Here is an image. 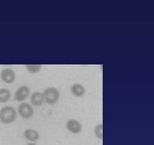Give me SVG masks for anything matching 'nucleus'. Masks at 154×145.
I'll list each match as a JSON object with an SVG mask.
<instances>
[{
	"instance_id": "nucleus-1",
	"label": "nucleus",
	"mask_w": 154,
	"mask_h": 145,
	"mask_svg": "<svg viewBox=\"0 0 154 145\" xmlns=\"http://www.w3.org/2000/svg\"><path fill=\"white\" fill-rule=\"evenodd\" d=\"M17 117V112L13 106H3L0 110V121L2 124H12Z\"/></svg>"
},
{
	"instance_id": "nucleus-2",
	"label": "nucleus",
	"mask_w": 154,
	"mask_h": 145,
	"mask_svg": "<svg viewBox=\"0 0 154 145\" xmlns=\"http://www.w3.org/2000/svg\"><path fill=\"white\" fill-rule=\"evenodd\" d=\"M42 94L44 97V102H46L49 105L57 103L60 98V92L56 87H47Z\"/></svg>"
},
{
	"instance_id": "nucleus-3",
	"label": "nucleus",
	"mask_w": 154,
	"mask_h": 145,
	"mask_svg": "<svg viewBox=\"0 0 154 145\" xmlns=\"http://www.w3.org/2000/svg\"><path fill=\"white\" fill-rule=\"evenodd\" d=\"M17 112H18L19 116L22 118L25 119H29L31 118L33 116V106L31 105L28 102H22V103L18 105V109H17Z\"/></svg>"
},
{
	"instance_id": "nucleus-4",
	"label": "nucleus",
	"mask_w": 154,
	"mask_h": 145,
	"mask_svg": "<svg viewBox=\"0 0 154 145\" xmlns=\"http://www.w3.org/2000/svg\"><path fill=\"white\" fill-rule=\"evenodd\" d=\"M0 77L7 84H12L16 79V74H15L14 70H12L11 68H5L1 72H0Z\"/></svg>"
},
{
	"instance_id": "nucleus-5",
	"label": "nucleus",
	"mask_w": 154,
	"mask_h": 145,
	"mask_svg": "<svg viewBox=\"0 0 154 145\" xmlns=\"http://www.w3.org/2000/svg\"><path fill=\"white\" fill-rule=\"evenodd\" d=\"M29 96H30V88H29L28 86L18 87V88L16 89V92H15V95H14L15 100H16V101H19L20 103L24 102Z\"/></svg>"
},
{
	"instance_id": "nucleus-6",
	"label": "nucleus",
	"mask_w": 154,
	"mask_h": 145,
	"mask_svg": "<svg viewBox=\"0 0 154 145\" xmlns=\"http://www.w3.org/2000/svg\"><path fill=\"white\" fill-rule=\"evenodd\" d=\"M65 127H66V129L70 131V132L75 133V134L80 133L82 130V124H80L78 121H76V119H69V121H66Z\"/></svg>"
},
{
	"instance_id": "nucleus-7",
	"label": "nucleus",
	"mask_w": 154,
	"mask_h": 145,
	"mask_svg": "<svg viewBox=\"0 0 154 145\" xmlns=\"http://www.w3.org/2000/svg\"><path fill=\"white\" fill-rule=\"evenodd\" d=\"M44 102V97L41 92H34L30 96V104L32 106H40Z\"/></svg>"
},
{
	"instance_id": "nucleus-8",
	"label": "nucleus",
	"mask_w": 154,
	"mask_h": 145,
	"mask_svg": "<svg viewBox=\"0 0 154 145\" xmlns=\"http://www.w3.org/2000/svg\"><path fill=\"white\" fill-rule=\"evenodd\" d=\"M24 137L26 140L29 141V142L33 143L40 139V133H38L36 130H34V129L28 128L24 131Z\"/></svg>"
},
{
	"instance_id": "nucleus-9",
	"label": "nucleus",
	"mask_w": 154,
	"mask_h": 145,
	"mask_svg": "<svg viewBox=\"0 0 154 145\" xmlns=\"http://www.w3.org/2000/svg\"><path fill=\"white\" fill-rule=\"evenodd\" d=\"M71 92H72L75 97H78V98H79V97H82L86 94V88L84 87V85L76 83V84H73L72 86H71Z\"/></svg>"
},
{
	"instance_id": "nucleus-10",
	"label": "nucleus",
	"mask_w": 154,
	"mask_h": 145,
	"mask_svg": "<svg viewBox=\"0 0 154 145\" xmlns=\"http://www.w3.org/2000/svg\"><path fill=\"white\" fill-rule=\"evenodd\" d=\"M11 98V92L7 88H0V102H7Z\"/></svg>"
},
{
	"instance_id": "nucleus-11",
	"label": "nucleus",
	"mask_w": 154,
	"mask_h": 145,
	"mask_svg": "<svg viewBox=\"0 0 154 145\" xmlns=\"http://www.w3.org/2000/svg\"><path fill=\"white\" fill-rule=\"evenodd\" d=\"M25 67H26L27 71L29 73H32V74L40 72L42 69V65H26Z\"/></svg>"
},
{
	"instance_id": "nucleus-12",
	"label": "nucleus",
	"mask_w": 154,
	"mask_h": 145,
	"mask_svg": "<svg viewBox=\"0 0 154 145\" xmlns=\"http://www.w3.org/2000/svg\"><path fill=\"white\" fill-rule=\"evenodd\" d=\"M94 134L97 139L102 140L103 139V124H97L94 127Z\"/></svg>"
},
{
	"instance_id": "nucleus-13",
	"label": "nucleus",
	"mask_w": 154,
	"mask_h": 145,
	"mask_svg": "<svg viewBox=\"0 0 154 145\" xmlns=\"http://www.w3.org/2000/svg\"><path fill=\"white\" fill-rule=\"evenodd\" d=\"M27 145H36V144H34V143H31V142H30L29 144H27Z\"/></svg>"
}]
</instances>
